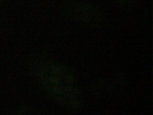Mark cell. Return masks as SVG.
<instances>
[{
	"mask_svg": "<svg viewBox=\"0 0 153 115\" xmlns=\"http://www.w3.org/2000/svg\"><path fill=\"white\" fill-rule=\"evenodd\" d=\"M46 73L49 87L61 100L71 103L76 98L77 91L72 75L66 69L51 65L47 68Z\"/></svg>",
	"mask_w": 153,
	"mask_h": 115,
	"instance_id": "1",
	"label": "cell"
},
{
	"mask_svg": "<svg viewBox=\"0 0 153 115\" xmlns=\"http://www.w3.org/2000/svg\"><path fill=\"white\" fill-rule=\"evenodd\" d=\"M129 0H116L117 2L120 3V4H124L127 2Z\"/></svg>",
	"mask_w": 153,
	"mask_h": 115,
	"instance_id": "2",
	"label": "cell"
}]
</instances>
